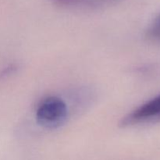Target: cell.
<instances>
[{
    "mask_svg": "<svg viewBox=\"0 0 160 160\" xmlns=\"http://www.w3.org/2000/svg\"><path fill=\"white\" fill-rule=\"evenodd\" d=\"M55 4L59 5L62 6H73V5L77 4L80 0H51Z\"/></svg>",
    "mask_w": 160,
    "mask_h": 160,
    "instance_id": "obj_4",
    "label": "cell"
},
{
    "mask_svg": "<svg viewBox=\"0 0 160 160\" xmlns=\"http://www.w3.org/2000/svg\"><path fill=\"white\" fill-rule=\"evenodd\" d=\"M147 37L152 41H160V14L148 28Z\"/></svg>",
    "mask_w": 160,
    "mask_h": 160,
    "instance_id": "obj_3",
    "label": "cell"
},
{
    "mask_svg": "<svg viewBox=\"0 0 160 160\" xmlns=\"http://www.w3.org/2000/svg\"><path fill=\"white\" fill-rule=\"evenodd\" d=\"M68 108L62 98L48 96L44 98L36 109V120L42 128L56 129L66 123Z\"/></svg>",
    "mask_w": 160,
    "mask_h": 160,
    "instance_id": "obj_1",
    "label": "cell"
},
{
    "mask_svg": "<svg viewBox=\"0 0 160 160\" xmlns=\"http://www.w3.org/2000/svg\"><path fill=\"white\" fill-rule=\"evenodd\" d=\"M160 118V95L142 105L122 119V127L152 121Z\"/></svg>",
    "mask_w": 160,
    "mask_h": 160,
    "instance_id": "obj_2",
    "label": "cell"
}]
</instances>
